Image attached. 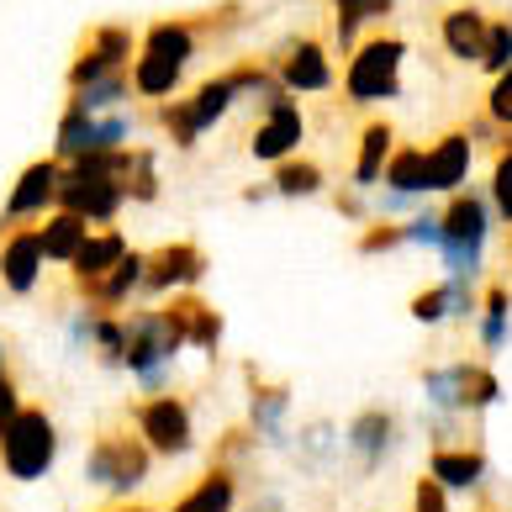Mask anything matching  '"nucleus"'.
<instances>
[{"label":"nucleus","mask_w":512,"mask_h":512,"mask_svg":"<svg viewBox=\"0 0 512 512\" xmlns=\"http://www.w3.org/2000/svg\"><path fill=\"white\" fill-rule=\"evenodd\" d=\"M127 175H132V154H85V159H74L69 175H59L64 212L85 217V222L117 217V206L127 196Z\"/></svg>","instance_id":"1"},{"label":"nucleus","mask_w":512,"mask_h":512,"mask_svg":"<svg viewBox=\"0 0 512 512\" xmlns=\"http://www.w3.org/2000/svg\"><path fill=\"white\" fill-rule=\"evenodd\" d=\"M196 53V27L191 22H159L132 64V90L138 96H175L185 64Z\"/></svg>","instance_id":"2"},{"label":"nucleus","mask_w":512,"mask_h":512,"mask_svg":"<svg viewBox=\"0 0 512 512\" xmlns=\"http://www.w3.org/2000/svg\"><path fill=\"white\" fill-rule=\"evenodd\" d=\"M238 90H275V85L264 80L259 69H238V74H222V80H206L191 101L164 106V127L175 132V143H180V148H191V143L201 138V132L212 127L227 106L238 101Z\"/></svg>","instance_id":"3"},{"label":"nucleus","mask_w":512,"mask_h":512,"mask_svg":"<svg viewBox=\"0 0 512 512\" xmlns=\"http://www.w3.org/2000/svg\"><path fill=\"white\" fill-rule=\"evenodd\" d=\"M53 460H59V428L43 407H22L0 433V465L16 481H37L48 476Z\"/></svg>","instance_id":"4"},{"label":"nucleus","mask_w":512,"mask_h":512,"mask_svg":"<svg viewBox=\"0 0 512 512\" xmlns=\"http://www.w3.org/2000/svg\"><path fill=\"white\" fill-rule=\"evenodd\" d=\"M439 243L454 275H476L481 270V249H486V201L481 196H454L449 212L439 217Z\"/></svg>","instance_id":"5"},{"label":"nucleus","mask_w":512,"mask_h":512,"mask_svg":"<svg viewBox=\"0 0 512 512\" xmlns=\"http://www.w3.org/2000/svg\"><path fill=\"white\" fill-rule=\"evenodd\" d=\"M402 43L396 37H370L349 64V101L370 106V101H391L402 85Z\"/></svg>","instance_id":"6"},{"label":"nucleus","mask_w":512,"mask_h":512,"mask_svg":"<svg viewBox=\"0 0 512 512\" xmlns=\"http://www.w3.org/2000/svg\"><path fill=\"white\" fill-rule=\"evenodd\" d=\"M85 470H90V481H96V486L132 491L148 476V444L132 439V433H106V439H96V449H90Z\"/></svg>","instance_id":"7"},{"label":"nucleus","mask_w":512,"mask_h":512,"mask_svg":"<svg viewBox=\"0 0 512 512\" xmlns=\"http://www.w3.org/2000/svg\"><path fill=\"white\" fill-rule=\"evenodd\" d=\"M127 132H132V122H127V117H90V111L69 106V111H64V127H59V154H64V159L117 154Z\"/></svg>","instance_id":"8"},{"label":"nucleus","mask_w":512,"mask_h":512,"mask_svg":"<svg viewBox=\"0 0 512 512\" xmlns=\"http://www.w3.org/2000/svg\"><path fill=\"white\" fill-rule=\"evenodd\" d=\"M138 433L154 454H185L191 449V407L180 396H154L138 407Z\"/></svg>","instance_id":"9"},{"label":"nucleus","mask_w":512,"mask_h":512,"mask_svg":"<svg viewBox=\"0 0 512 512\" xmlns=\"http://www.w3.org/2000/svg\"><path fill=\"white\" fill-rule=\"evenodd\" d=\"M127 53H132V32H127V27H101V32H90V43L80 48V59H74V69H69V85L85 90V85H96V80L122 74Z\"/></svg>","instance_id":"10"},{"label":"nucleus","mask_w":512,"mask_h":512,"mask_svg":"<svg viewBox=\"0 0 512 512\" xmlns=\"http://www.w3.org/2000/svg\"><path fill=\"white\" fill-rule=\"evenodd\" d=\"M59 159H37L22 169V180H16V191L6 196V222H22V217H37L48 201H59Z\"/></svg>","instance_id":"11"},{"label":"nucleus","mask_w":512,"mask_h":512,"mask_svg":"<svg viewBox=\"0 0 512 512\" xmlns=\"http://www.w3.org/2000/svg\"><path fill=\"white\" fill-rule=\"evenodd\" d=\"M37 275H43V243H37V227H16L6 238V249H0V280L27 296L37 286Z\"/></svg>","instance_id":"12"},{"label":"nucleus","mask_w":512,"mask_h":512,"mask_svg":"<svg viewBox=\"0 0 512 512\" xmlns=\"http://www.w3.org/2000/svg\"><path fill=\"white\" fill-rule=\"evenodd\" d=\"M296 143H301V111L280 96L270 106V117H264L254 127V159H275V164H286L296 154Z\"/></svg>","instance_id":"13"},{"label":"nucleus","mask_w":512,"mask_h":512,"mask_svg":"<svg viewBox=\"0 0 512 512\" xmlns=\"http://www.w3.org/2000/svg\"><path fill=\"white\" fill-rule=\"evenodd\" d=\"M201 249L196 243H169V249H159L154 259H148V291H175V286H191V280H201Z\"/></svg>","instance_id":"14"},{"label":"nucleus","mask_w":512,"mask_h":512,"mask_svg":"<svg viewBox=\"0 0 512 512\" xmlns=\"http://www.w3.org/2000/svg\"><path fill=\"white\" fill-rule=\"evenodd\" d=\"M470 169V138L465 132H449L439 148L423 154V191H454Z\"/></svg>","instance_id":"15"},{"label":"nucleus","mask_w":512,"mask_h":512,"mask_svg":"<svg viewBox=\"0 0 512 512\" xmlns=\"http://www.w3.org/2000/svg\"><path fill=\"white\" fill-rule=\"evenodd\" d=\"M127 254V243H122V233H90L85 243H80V254H74L69 264H74V280L90 291L101 275H111V264H117Z\"/></svg>","instance_id":"16"},{"label":"nucleus","mask_w":512,"mask_h":512,"mask_svg":"<svg viewBox=\"0 0 512 512\" xmlns=\"http://www.w3.org/2000/svg\"><path fill=\"white\" fill-rule=\"evenodd\" d=\"M90 238V222L85 217H74V212H59V217H48L43 227H37V243H43V259H59L69 264L74 254H80V243Z\"/></svg>","instance_id":"17"},{"label":"nucleus","mask_w":512,"mask_h":512,"mask_svg":"<svg viewBox=\"0 0 512 512\" xmlns=\"http://www.w3.org/2000/svg\"><path fill=\"white\" fill-rule=\"evenodd\" d=\"M486 476V460H481V449H439L433 454V465H428V481H439V486H454V491H470Z\"/></svg>","instance_id":"18"},{"label":"nucleus","mask_w":512,"mask_h":512,"mask_svg":"<svg viewBox=\"0 0 512 512\" xmlns=\"http://www.w3.org/2000/svg\"><path fill=\"white\" fill-rule=\"evenodd\" d=\"M280 80H286V90H328V80H333L328 53H322L317 43H296L286 69H280Z\"/></svg>","instance_id":"19"},{"label":"nucleus","mask_w":512,"mask_h":512,"mask_svg":"<svg viewBox=\"0 0 512 512\" xmlns=\"http://www.w3.org/2000/svg\"><path fill=\"white\" fill-rule=\"evenodd\" d=\"M486 32H491L486 16L470 11V6H460V11L444 16V43H449L454 59H481V53H486Z\"/></svg>","instance_id":"20"},{"label":"nucleus","mask_w":512,"mask_h":512,"mask_svg":"<svg viewBox=\"0 0 512 512\" xmlns=\"http://www.w3.org/2000/svg\"><path fill=\"white\" fill-rule=\"evenodd\" d=\"M143 270H148V259H143V254H122L117 264H111V275H101L85 296L96 301V307H117V301H122V296L143 280Z\"/></svg>","instance_id":"21"},{"label":"nucleus","mask_w":512,"mask_h":512,"mask_svg":"<svg viewBox=\"0 0 512 512\" xmlns=\"http://www.w3.org/2000/svg\"><path fill=\"white\" fill-rule=\"evenodd\" d=\"M227 507H233V476H227V470L201 476V481L175 502V512H227Z\"/></svg>","instance_id":"22"},{"label":"nucleus","mask_w":512,"mask_h":512,"mask_svg":"<svg viewBox=\"0 0 512 512\" xmlns=\"http://www.w3.org/2000/svg\"><path fill=\"white\" fill-rule=\"evenodd\" d=\"M349 444L359 449V460H365V465H375L391 449V412H365L349 428Z\"/></svg>","instance_id":"23"},{"label":"nucleus","mask_w":512,"mask_h":512,"mask_svg":"<svg viewBox=\"0 0 512 512\" xmlns=\"http://www.w3.org/2000/svg\"><path fill=\"white\" fill-rule=\"evenodd\" d=\"M391 159V127L375 122L365 127V143H359V164H354V185H375L381 180V169Z\"/></svg>","instance_id":"24"},{"label":"nucleus","mask_w":512,"mask_h":512,"mask_svg":"<svg viewBox=\"0 0 512 512\" xmlns=\"http://www.w3.org/2000/svg\"><path fill=\"white\" fill-rule=\"evenodd\" d=\"M454 402L460 407H491L497 402V375L481 365H454Z\"/></svg>","instance_id":"25"},{"label":"nucleus","mask_w":512,"mask_h":512,"mask_svg":"<svg viewBox=\"0 0 512 512\" xmlns=\"http://www.w3.org/2000/svg\"><path fill=\"white\" fill-rule=\"evenodd\" d=\"M386 180H391V191H396V196L423 191V148H402V154L386 164Z\"/></svg>","instance_id":"26"},{"label":"nucleus","mask_w":512,"mask_h":512,"mask_svg":"<svg viewBox=\"0 0 512 512\" xmlns=\"http://www.w3.org/2000/svg\"><path fill=\"white\" fill-rule=\"evenodd\" d=\"M127 96V74H111V80H96V85H85V90H74V106L90 111L96 117L101 106H117Z\"/></svg>","instance_id":"27"},{"label":"nucleus","mask_w":512,"mask_h":512,"mask_svg":"<svg viewBox=\"0 0 512 512\" xmlns=\"http://www.w3.org/2000/svg\"><path fill=\"white\" fill-rule=\"evenodd\" d=\"M322 185V175H317V164H296V159H286L275 169V191L280 196H312Z\"/></svg>","instance_id":"28"},{"label":"nucleus","mask_w":512,"mask_h":512,"mask_svg":"<svg viewBox=\"0 0 512 512\" xmlns=\"http://www.w3.org/2000/svg\"><path fill=\"white\" fill-rule=\"evenodd\" d=\"M280 412H286V391H280V386H264V391L254 396V423H259L264 439H275V433H280Z\"/></svg>","instance_id":"29"},{"label":"nucleus","mask_w":512,"mask_h":512,"mask_svg":"<svg viewBox=\"0 0 512 512\" xmlns=\"http://www.w3.org/2000/svg\"><path fill=\"white\" fill-rule=\"evenodd\" d=\"M481 59H486L491 74H507L512 69V27H491L486 32V53H481Z\"/></svg>","instance_id":"30"},{"label":"nucleus","mask_w":512,"mask_h":512,"mask_svg":"<svg viewBox=\"0 0 512 512\" xmlns=\"http://www.w3.org/2000/svg\"><path fill=\"white\" fill-rule=\"evenodd\" d=\"M507 291L497 286V291H486V349H497L502 344V333H507Z\"/></svg>","instance_id":"31"},{"label":"nucleus","mask_w":512,"mask_h":512,"mask_svg":"<svg viewBox=\"0 0 512 512\" xmlns=\"http://www.w3.org/2000/svg\"><path fill=\"white\" fill-rule=\"evenodd\" d=\"M491 196H497L502 217L512 222V154H502V159H497V180H491Z\"/></svg>","instance_id":"32"},{"label":"nucleus","mask_w":512,"mask_h":512,"mask_svg":"<svg viewBox=\"0 0 512 512\" xmlns=\"http://www.w3.org/2000/svg\"><path fill=\"white\" fill-rule=\"evenodd\" d=\"M491 117L512 127V69L497 74V90H491Z\"/></svg>","instance_id":"33"},{"label":"nucleus","mask_w":512,"mask_h":512,"mask_svg":"<svg viewBox=\"0 0 512 512\" xmlns=\"http://www.w3.org/2000/svg\"><path fill=\"white\" fill-rule=\"evenodd\" d=\"M417 512H449V497H444V486L439 481H417Z\"/></svg>","instance_id":"34"},{"label":"nucleus","mask_w":512,"mask_h":512,"mask_svg":"<svg viewBox=\"0 0 512 512\" xmlns=\"http://www.w3.org/2000/svg\"><path fill=\"white\" fill-rule=\"evenodd\" d=\"M16 412H22V402H16V381L0 370V433H6V423H11Z\"/></svg>","instance_id":"35"},{"label":"nucleus","mask_w":512,"mask_h":512,"mask_svg":"<svg viewBox=\"0 0 512 512\" xmlns=\"http://www.w3.org/2000/svg\"><path fill=\"white\" fill-rule=\"evenodd\" d=\"M402 238H412V243H439V217H417L412 227H402Z\"/></svg>","instance_id":"36"},{"label":"nucleus","mask_w":512,"mask_h":512,"mask_svg":"<svg viewBox=\"0 0 512 512\" xmlns=\"http://www.w3.org/2000/svg\"><path fill=\"white\" fill-rule=\"evenodd\" d=\"M391 243H402V227H370V233H365V254L391 249Z\"/></svg>","instance_id":"37"},{"label":"nucleus","mask_w":512,"mask_h":512,"mask_svg":"<svg viewBox=\"0 0 512 512\" xmlns=\"http://www.w3.org/2000/svg\"><path fill=\"white\" fill-rule=\"evenodd\" d=\"M338 6H344V11H354V6H365V0H338Z\"/></svg>","instance_id":"38"},{"label":"nucleus","mask_w":512,"mask_h":512,"mask_svg":"<svg viewBox=\"0 0 512 512\" xmlns=\"http://www.w3.org/2000/svg\"><path fill=\"white\" fill-rule=\"evenodd\" d=\"M117 512H148V507H117Z\"/></svg>","instance_id":"39"}]
</instances>
